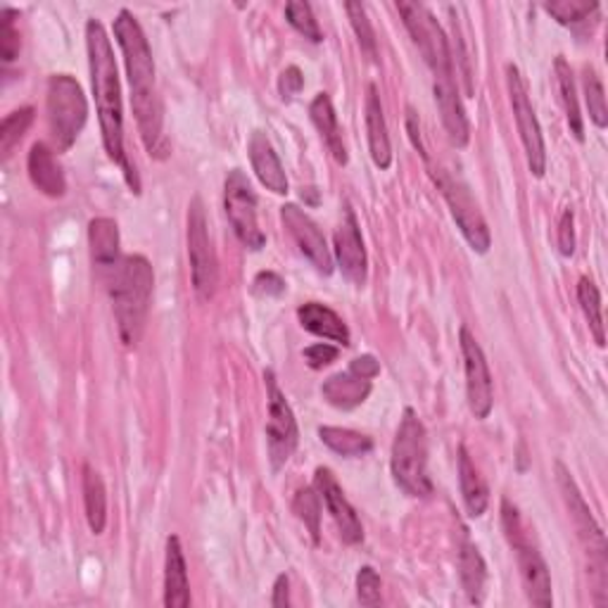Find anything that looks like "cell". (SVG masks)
Returning a JSON list of instances; mask_svg holds the SVG:
<instances>
[{
    "label": "cell",
    "mask_w": 608,
    "mask_h": 608,
    "mask_svg": "<svg viewBox=\"0 0 608 608\" xmlns=\"http://www.w3.org/2000/svg\"><path fill=\"white\" fill-rule=\"evenodd\" d=\"M86 50L105 153L115 165L121 167L131 193L138 195L140 178L136 174V167L129 163L127 150H124V102L115 48L110 43V36H107L105 27L98 20H88L86 24Z\"/></svg>",
    "instance_id": "obj_1"
},
{
    "label": "cell",
    "mask_w": 608,
    "mask_h": 608,
    "mask_svg": "<svg viewBox=\"0 0 608 608\" xmlns=\"http://www.w3.org/2000/svg\"><path fill=\"white\" fill-rule=\"evenodd\" d=\"M115 39L121 48L124 65L131 86V107L138 121L143 146L153 157H165V134H163V102L157 96L155 84V60L140 22L129 10H119L115 20Z\"/></svg>",
    "instance_id": "obj_2"
},
{
    "label": "cell",
    "mask_w": 608,
    "mask_h": 608,
    "mask_svg": "<svg viewBox=\"0 0 608 608\" xmlns=\"http://www.w3.org/2000/svg\"><path fill=\"white\" fill-rule=\"evenodd\" d=\"M153 288H155L153 264L143 255L121 257L110 278V297L119 337L127 347H136L143 331H146Z\"/></svg>",
    "instance_id": "obj_3"
},
{
    "label": "cell",
    "mask_w": 608,
    "mask_h": 608,
    "mask_svg": "<svg viewBox=\"0 0 608 608\" xmlns=\"http://www.w3.org/2000/svg\"><path fill=\"white\" fill-rule=\"evenodd\" d=\"M390 471L398 488L409 497L425 499L433 494V480L428 475V433L411 406L404 409L395 440H392Z\"/></svg>",
    "instance_id": "obj_4"
},
{
    "label": "cell",
    "mask_w": 608,
    "mask_h": 608,
    "mask_svg": "<svg viewBox=\"0 0 608 608\" xmlns=\"http://www.w3.org/2000/svg\"><path fill=\"white\" fill-rule=\"evenodd\" d=\"M48 129L58 153L75 146L88 119V102L81 84L69 75H52L48 79Z\"/></svg>",
    "instance_id": "obj_5"
},
{
    "label": "cell",
    "mask_w": 608,
    "mask_h": 608,
    "mask_svg": "<svg viewBox=\"0 0 608 608\" xmlns=\"http://www.w3.org/2000/svg\"><path fill=\"white\" fill-rule=\"evenodd\" d=\"M557 482H559V490L563 494V502L570 511V518H573L578 538L589 557V573L595 576V582L599 587L597 592H606L604 589L606 587V568H608L606 535H604L601 526L597 523V518L592 516V509H589V504L585 502L578 482L573 480V475H570V471L563 467L561 461H557Z\"/></svg>",
    "instance_id": "obj_6"
},
{
    "label": "cell",
    "mask_w": 608,
    "mask_h": 608,
    "mask_svg": "<svg viewBox=\"0 0 608 608\" xmlns=\"http://www.w3.org/2000/svg\"><path fill=\"white\" fill-rule=\"evenodd\" d=\"M502 526L507 532V540L516 551V561L518 570H521V580L526 587V595L530 604L549 608L553 604L551 595V576H549V566L542 559V553L538 547H532L526 538L523 521L518 509L509 502V499H502Z\"/></svg>",
    "instance_id": "obj_7"
},
{
    "label": "cell",
    "mask_w": 608,
    "mask_h": 608,
    "mask_svg": "<svg viewBox=\"0 0 608 608\" xmlns=\"http://www.w3.org/2000/svg\"><path fill=\"white\" fill-rule=\"evenodd\" d=\"M428 169H431L435 186L442 190V198L447 200V205H450V212L461 231V236L467 238L473 253L488 255L490 245H492V236H490L488 222H486V217H482V212L471 195L469 186L463 184L459 176L444 171L442 167L428 165Z\"/></svg>",
    "instance_id": "obj_8"
},
{
    "label": "cell",
    "mask_w": 608,
    "mask_h": 608,
    "mask_svg": "<svg viewBox=\"0 0 608 608\" xmlns=\"http://www.w3.org/2000/svg\"><path fill=\"white\" fill-rule=\"evenodd\" d=\"M398 12L402 14V22L411 36V41L419 48L425 65L431 67L433 77H454L450 39L438 24L435 14L421 3H398Z\"/></svg>",
    "instance_id": "obj_9"
},
{
    "label": "cell",
    "mask_w": 608,
    "mask_h": 608,
    "mask_svg": "<svg viewBox=\"0 0 608 608\" xmlns=\"http://www.w3.org/2000/svg\"><path fill=\"white\" fill-rule=\"evenodd\" d=\"M188 259L193 291L198 293L203 302H209L217 293L219 262L212 247L207 212L200 198H193L188 205Z\"/></svg>",
    "instance_id": "obj_10"
},
{
    "label": "cell",
    "mask_w": 608,
    "mask_h": 608,
    "mask_svg": "<svg viewBox=\"0 0 608 608\" xmlns=\"http://www.w3.org/2000/svg\"><path fill=\"white\" fill-rule=\"evenodd\" d=\"M266 383V400H269V419H266V450H269L272 469L278 473L288 463L300 444L297 419L293 406L285 400L283 390L278 388L276 373L272 369L264 371Z\"/></svg>",
    "instance_id": "obj_11"
},
{
    "label": "cell",
    "mask_w": 608,
    "mask_h": 608,
    "mask_svg": "<svg viewBox=\"0 0 608 608\" xmlns=\"http://www.w3.org/2000/svg\"><path fill=\"white\" fill-rule=\"evenodd\" d=\"M224 209L241 245L253 249V253H259L266 245V236L257 222V195L253 190V184H249V178L241 169L228 171L226 176Z\"/></svg>",
    "instance_id": "obj_12"
},
{
    "label": "cell",
    "mask_w": 608,
    "mask_h": 608,
    "mask_svg": "<svg viewBox=\"0 0 608 608\" xmlns=\"http://www.w3.org/2000/svg\"><path fill=\"white\" fill-rule=\"evenodd\" d=\"M507 86H509V98L513 107V117L518 124V134H521L528 169L535 178H542L547 171V146L542 127L538 121V115L532 110V102L528 96V86L523 81L521 69L516 65H507Z\"/></svg>",
    "instance_id": "obj_13"
},
{
    "label": "cell",
    "mask_w": 608,
    "mask_h": 608,
    "mask_svg": "<svg viewBox=\"0 0 608 608\" xmlns=\"http://www.w3.org/2000/svg\"><path fill=\"white\" fill-rule=\"evenodd\" d=\"M381 373V364L373 354H362L350 364L347 371L331 375L328 381L321 385V395L324 400L343 411H352L356 406H362L371 390H373V379Z\"/></svg>",
    "instance_id": "obj_14"
},
{
    "label": "cell",
    "mask_w": 608,
    "mask_h": 608,
    "mask_svg": "<svg viewBox=\"0 0 608 608\" xmlns=\"http://www.w3.org/2000/svg\"><path fill=\"white\" fill-rule=\"evenodd\" d=\"M459 343L463 354V373H467L469 409L478 421H486L492 414V406H494L492 373L486 360V352H482L475 335L467 326H461L459 331Z\"/></svg>",
    "instance_id": "obj_15"
},
{
    "label": "cell",
    "mask_w": 608,
    "mask_h": 608,
    "mask_svg": "<svg viewBox=\"0 0 608 608\" xmlns=\"http://www.w3.org/2000/svg\"><path fill=\"white\" fill-rule=\"evenodd\" d=\"M281 222H283L285 231L291 234V238L295 241L300 253L312 262L314 269L318 274L331 276L333 274L331 247H328L324 234H321V228L312 222L310 214L304 212L302 207L288 203V205L281 207Z\"/></svg>",
    "instance_id": "obj_16"
},
{
    "label": "cell",
    "mask_w": 608,
    "mask_h": 608,
    "mask_svg": "<svg viewBox=\"0 0 608 608\" xmlns=\"http://www.w3.org/2000/svg\"><path fill=\"white\" fill-rule=\"evenodd\" d=\"M314 488L321 494V502L326 504L331 518L337 526L340 540L350 547L364 542V526L360 521V516H356L354 507L347 502V497H345L343 488H340V482L335 480L331 469H324V467L316 469Z\"/></svg>",
    "instance_id": "obj_17"
},
{
    "label": "cell",
    "mask_w": 608,
    "mask_h": 608,
    "mask_svg": "<svg viewBox=\"0 0 608 608\" xmlns=\"http://www.w3.org/2000/svg\"><path fill=\"white\" fill-rule=\"evenodd\" d=\"M335 259L343 276L356 285V288H364L366 276H369V257L362 238V228L356 224V217L352 207H345V219L335 231Z\"/></svg>",
    "instance_id": "obj_18"
},
{
    "label": "cell",
    "mask_w": 608,
    "mask_h": 608,
    "mask_svg": "<svg viewBox=\"0 0 608 608\" xmlns=\"http://www.w3.org/2000/svg\"><path fill=\"white\" fill-rule=\"evenodd\" d=\"M247 155H249V163H253V171L257 174L259 184L266 190H272L276 195L288 193L291 188L288 176H285L281 157L269 136H266L264 131H253V136H249L247 140Z\"/></svg>",
    "instance_id": "obj_19"
},
{
    "label": "cell",
    "mask_w": 608,
    "mask_h": 608,
    "mask_svg": "<svg viewBox=\"0 0 608 608\" xmlns=\"http://www.w3.org/2000/svg\"><path fill=\"white\" fill-rule=\"evenodd\" d=\"M435 102L444 124V131L450 136L457 148H467L471 138V127L467 110H463L461 98H459V86L454 84V77H442L435 79Z\"/></svg>",
    "instance_id": "obj_20"
},
{
    "label": "cell",
    "mask_w": 608,
    "mask_h": 608,
    "mask_svg": "<svg viewBox=\"0 0 608 608\" xmlns=\"http://www.w3.org/2000/svg\"><path fill=\"white\" fill-rule=\"evenodd\" d=\"M88 245L98 274L110 281L121 262L119 255V226L110 217H98L88 224Z\"/></svg>",
    "instance_id": "obj_21"
},
{
    "label": "cell",
    "mask_w": 608,
    "mask_h": 608,
    "mask_svg": "<svg viewBox=\"0 0 608 608\" xmlns=\"http://www.w3.org/2000/svg\"><path fill=\"white\" fill-rule=\"evenodd\" d=\"M27 171L31 184L39 188L48 198H65L67 193V178L46 143H33L29 157H27Z\"/></svg>",
    "instance_id": "obj_22"
},
{
    "label": "cell",
    "mask_w": 608,
    "mask_h": 608,
    "mask_svg": "<svg viewBox=\"0 0 608 608\" xmlns=\"http://www.w3.org/2000/svg\"><path fill=\"white\" fill-rule=\"evenodd\" d=\"M165 606L167 608H186V606H190L188 566H186L182 540H178L176 535H169V538H167V553H165Z\"/></svg>",
    "instance_id": "obj_23"
},
{
    "label": "cell",
    "mask_w": 608,
    "mask_h": 608,
    "mask_svg": "<svg viewBox=\"0 0 608 608\" xmlns=\"http://www.w3.org/2000/svg\"><path fill=\"white\" fill-rule=\"evenodd\" d=\"M366 134H369V153H371L373 165L379 169H390L392 146H390L388 124L383 115V102L375 84H369V94H366Z\"/></svg>",
    "instance_id": "obj_24"
},
{
    "label": "cell",
    "mask_w": 608,
    "mask_h": 608,
    "mask_svg": "<svg viewBox=\"0 0 608 608\" xmlns=\"http://www.w3.org/2000/svg\"><path fill=\"white\" fill-rule=\"evenodd\" d=\"M459 580L469 601L482 604V597H486V582H488V566L475 542H471L467 530H463L461 542H459Z\"/></svg>",
    "instance_id": "obj_25"
},
{
    "label": "cell",
    "mask_w": 608,
    "mask_h": 608,
    "mask_svg": "<svg viewBox=\"0 0 608 608\" xmlns=\"http://www.w3.org/2000/svg\"><path fill=\"white\" fill-rule=\"evenodd\" d=\"M310 117H312V124L316 127L321 140H324V146L328 148L331 157L340 167H345L347 150H345L343 131H340L335 107H333V100L328 98V94H316V98L310 105Z\"/></svg>",
    "instance_id": "obj_26"
},
{
    "label": "cell",
    "mask_w": 608,
    "mask_h": 608,
    "mask_svg": "<svg viewBox=\"0 0 608 608\" xmlns=\"http://www.w3.org/2000/svg\"><path fill=\"white\" fill-rule=\"evenodd\" d=\"M300 326L324 340H333V343L347 347L350 345V328L343 318H340L331 307L321 302H304L297 310Z\"/></svg>",
    "instance_id": "obj_27"
},
{
    "label": "cell",
    "mask_w": 608,
    "mask_h": 608,
    "mask_svg": "<svg viewBox=\"0 0 608 608\" xmlns=\"http://www.w3.org/2000/svg\"><path fill=\"white\" fill-rule=\"evenodd\" d=\"M459 488L463 497V507H467V513L471 518H480L488 511L490 504L488 482L482 480L469 450L463 444L459 447Z\"/></svg>",
    "instance_id": "obj_28"
},
{
    "label": "cell",
    "mask_w": 608,
    "mask_h": 608,
    "mask_svg": "<svg viewBox=\"0 0 608 608\" xmlns=\"http://www.w3.org/2000/svg\"><path fill=\"white\" fill-rule=\"evenodd\" d=\"M84 507H86V521L94 535H102L107 526V492L100 473L84 463Z\"/></svg>",
    "instance_id": "obj_29"
},
{
    "label": "cell",
    "mask_w": 608,
    "mask_h": 608,
    "mask_svg": "<svg viewBox=\"0 0 608 608\" xmlns=\"http://www.w3.org/2000/svg\"><path fill=\"white\" fill-rule=\"evenodd\" d=\"M553 75H557V86H559V94H561V102H563L570 134L576 136L578 143H582L585 140V121H582V115H580L573 71H570V65L566 62L563 56H559L557 60H553Z\"/></svg>",
    "instance_id": "obj_30"
},
{
    "label": "cell",
    "mask_w": 608,
    "mask_h": 608,
    "mask_svg": "<svg viewBox=\"0 0 608 608\" xmlns=\"http://www.w3.org/2000/svg\"><path fill=\"white\" fill-rule=\"evenodd\" d=\"M318 438L324 442L331 452L356 459V457H366L373 450V440L364 433L350 431V428H335V425H321L318 428Z\"/></svg>",
    "instance_id": "obj_31"
},
{
    "label": "cell",
    "mask_w": 608,
    "mask_h": 608,
    "mask_svg": "<svg viewBox=\"0 0 608 608\" xmlns=\"http://www.w3.org/2000/svg\"><path fill=\"white\" fill-rule=\"evenodd\" d=\"M578 302H580V310L589 324V331H592V335L597 340V345L604 347L606 345V326H604V312H601V295H599V288L592 278L582 276L578 281Z\"/></svg>",
    "instance_id": "obj_32"
},
{
    "label": "cell",
    "mask_w": 608,
    "mask_h": 608,
    "mask_svg": "<svg viewBox=\"0 0 608 608\" xmlns=\"http://www.w3.org/2000/svg\"><path fill=\"white\" fill-rule=\"evenodd\" d=\"M293 511L310 530L314 545H321V494L316 488H302L293 499Z\"/></svg>",
    "instance_id": "obj_33"
},
{
    "label": "cell",
    "mask_w": 608,
    "mask_h": 608,
    "mask_svg": "<svg viewBox=\"0 0 608 608\" xmlns=\"http://www.w3.org/2000/svg\"><path fill=\"white\" fill-rule=\"evenodd\" d=\"M582 91H585V102H587V110H589V119L595 121V127L606 129L608 127L606 91H604V84H601L599 75H597V71L592 67H585Z\"/></svg>",
    "instance_id": "obj_34"
},
{
    "label": "cell",
    "mask_w": 608,
    "mask_h": 608,
    "mask_svg": "<svg viewBox=\"0 0 608 608\" xmlns=\"http://www.w3.org/2000/svg\"><path fill=\"white\" fill-rule=\"evenodd\" d=\"M31 124H33V107H20V110L10 112L3 119V127H0V153H3V159H10L14 146L24 138Z\"/></svg>",
    "instance_id": "obj_35"
},
{
    "label": "cell",
    "mask_w": 608,
    "mask_h": 608,
    "mask_svg": "<svg viewBox=\"0 0 608 608\" xmlns=\"http://www.w3.org/2000/svg\"><path fill=\"white\" fill-rule=\"evenodd\" d=\"M545 10L563 27H580L585 22H589V17H592L599 10V3H589V0H559V3H547Z\"/></svg>",
    "instance_id": "obj_36"
},
{
    "label": "cell",
    "mask_w": 608,
    "mask_h": 608,
    "mask_svg": "<svg viewBox=\"0 0 608 608\" xmlns=\"http://www.w3.org/2000/svg\"><path fill=\"white\" fill-rule=\"evenodd\" d=\"M285 17H288L291 27L297 33H302L304 39H310L312 43L324 41V33H321V27L310 3H304V0H291V3H285Z\"/></svg>",
    "instance_id": "obj_37"
},
{
    "label": "cell",
    "mask_w": 608,
    "mask_h": 608,
    "mask_svg": "<svg viewBox=\"0 0 608 608\" xmlns=\"http://www.w3.org/2000/svg\"><path fill=\"white\" fill-rule=\"evenodd\" d=\"M17 17H20V12L12 8L0 10V58H3L6 65L20 58V50H22L20 31H17L14 27Z\"/></svg>",
    "instance_id": "obj_38"
},
{
    "label": "cell",
    "mask_w": 608,
    "mask_h": 608,
    "mask_svg": "<svg viewBox=\"0 0 608 608\" xmlns=\"http://www.w3.org/2000/svg\"><path fill=\"white\" fill-rule=\"evenodd\" d=\"M345 10L350 14V22L356 33V41H360V46H362V52L369 60H375L379 58V48H375V33H373L371 20L366 14V8L362 3H347Z\"/></svg>",
    "instance_id": "obj_39"
},
{
    "label": "cell",
    "mask_w": 608,
    "mask_h": 608,
    "mask_svg": "<svg viewBox=\"0 0 608 608\" xmlns=\"http://www.w3.org/2000/svg\"><path fill=\"white\" fill-rule=\"evenodd\" d=\"M356 599L362 606H379L383 601V582L375 568H360V573H356Z\"/></svg>",
    "instance_id": "obj_40"
},
{
    "label": "cell",
    "mask_w": 608,
    "mask_h": 608,
    "mask_svg": "<svg viewBox=\"0 0 608 608\" xmlns=\"http://www.w3.org/2000/svg\"><path fill=\"white\" fill-rule=\"evenodd\" d=\"M557 243H559V253L563 257H573V253H576V217L570 209H566L561 214L559 226H557Z\"/></svg>",
    "instance_id": "obj_41"
},
{
    "label": "cell",
    "mask_w": 608,
    "mask_h": 608,
    "mask_svg": "<svg viewBox=\"0 0 608 608\" xmlns=\"http://www.w3.org/2000/svg\"><path fill=\"white\" fill-rule=\"evenodd\" d=\"M253 293L264 300L281 297L285 293V281L276 272H259L253 281Z\"/></svg>",
    "instance_id": "obj_42"
},
{
    "label": "cell",
    "mask_w": 608,
    "mask_h": 608,
    "mask_svg": "<svg viewBox=\"0 0 608 608\" xmlns=\"http://www.w3.org/2000/svg\"><path fill=\"white\" fill-rule=\"evenodd\" d=\"M337 354H340V350L335 345H328V343H316V345H312V347H307L302 352L304 362H307V366L314 369V371H321L324 366L333 364L337 360Z\"/></svg>",
    "instance_id": "obj_43"
},
{
    "label": "cell",
    "mask_w": 608,
    "mask_h": 608,
    "mask_svg": "<svg viewBox=\"0 0 608 608\" xmlns=\"http://www.w3.org/2000/svg\"><path fill=\"white\" fill-rule=\"evenodd\" d=\"M304 88V77L300 67L291 65L288 69H283V75L278 77V94L285 102H291L295 96H300V91Z\"/></svg>",
    "instance_id": "obj_44"
},
{
    "label": "cell",
    "mask_w": 608,
    "mask_h": 608,
    "mask_svg": "<svg viewBox=\"0 0 608 608\" xmlns=\"http://www.w3.org/2000/svg\"><path fill=\"white\" fill-rule=\"evenodd\" d=\"M272 606L274 608H285L291 606V580L288 576H278L274 582V595H272Z\"/></svg>",
    "instance_id": "obj_45"
}]
</instances>
